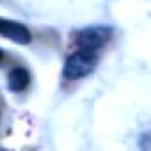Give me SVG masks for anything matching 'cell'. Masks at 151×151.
<instances>
[{"mask_svg": "<svg viewBox=\"0 0 151 151\" xmlns=\"http://www.w3.org/2000/svg\"><path fill=\"white\" fill-rule=\"evenodd\" d=\"M94 64H96V53L93 52H86V50H77L75 53H71L68 59H66V64H64V78H80V77H86L89 75L93 69H94Z\"/></svg>", "mask_w": 151, "mask_h": 151, "instance_id": "cell-1", "label": "cell"}, {"mask_svg": "<svg viewBox=\"0 0 151 151\" xmlns=\"http://www.w3.org/2000/svg\"><path fill=\"white\" fill-rule=\"evenodd\" d=\"M107 41V32L105 30H100V29H87V30H82L77 37V45L80 50H86V52H93L96 53L103 43Z\"/></svg>", "mask_w": 151, "mask_h": 151, "instance_id": "cell-2", "label": "cell"}, {"mask_svg": "<svg viewBox=\"0 0 151 151\" xmlns=\"http://www.w3.org/2000/svg\"><path fill=\"white\" fill-rule=\"evenodd\" d=\"M0 34L9 37L11 41H14L18 45H27L32 39V36L27 30V27H23V25H20L16 22H4V20H0Z\"/></svg>", "mask_w": 151, "mask_h": 151, "instance_id": "cell-3", "label": "cell"}, {"mask_svg": "<svg viewBox=\"0 0 151 151\" xmlns=\"http://www.w3.org/2000/svg\"><path fill=\"white\" fill-rule=\"evenodd\" d=\"M29 73L22 68H16L9 73V77H7V87L11 91H23L27 86H29Z\"/></svg>", "mask_w": 151, "mask_h": 151, "instance_id": "cell-4", "label": "cell"}, {"mask_svg": "<svg viewBox=\"0 0 151 151\" xmlns=\"http://www.w3.org/2000/svg\"><path fill=\"white\" fill-rule=\"evenodd\" d=\"M0 59H2V50H0Z\"/></svg>", "mask_w": 151, "mask_h": 151, "instance_id": "cell-5", "label": "cell"}]
</instances>
